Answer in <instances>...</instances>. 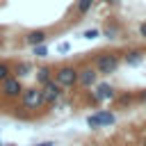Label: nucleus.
<instances>
[{"label":"nucleus","mask_w":146,"mask_h":146,"mask_svg":"<svg viewBox=\"0 0 146 146\" xmlns=\"http://www.w3.org/2000/svg\"><path fill=\"white\" fill-rule=\"evenodd\" d=\"M119 64H121V55L119 52H103V55H98L96 57V73H103V75H110V73H114L116 68H119Z\"/></svg>","instance_id":"obj_1"},{"label":"nucleus","mask_w":146,"mask_h":146,"mask_svg":"<svg viewBox=\"0 0 146 146\" xmlns=\"http://www.w3.org/2000/svg\"><path fill=\"white\" fill-rule=\"evenodd\" d=\"M114 123H116V116H114V112H110V110H98V112H94V114L87 116V125H89L91 130L110 128V125H114Z\"/></svg>","instance_id":"obj_2"},{"label":"nucleus","mask_w":146,"mask_h":146,"mask_svg":"<svg viewBox=\"0 0 146 146\" xmlns=\"http://www.w3.org/2000/svg\"><path fill=\"white\" fill-rule=\"evenodd\" d=\"M21 103H23L25 110H41V107H43L41 89H36V87L25 89V87H23V91H21Z\"/></svg>","instance_id":"obj_3"},{"label":"nucleus","mask_w":146,"mask_h":146,"mask_svg":"<svg viewBox=\"0 0 146 146\" xmlns=\"http://www.w3.org/2000/svg\"><path fill=\"white\" fill-rule=\"evenodd\" d=\"M55 82H57L62 89L75 87V84H78V68H73V66H59V68L55 71Z\"/></svg>","instance_id":"obj_4"},{"label":"nucleus","mask_w":146,"mask_h":146,"mask_svg":"<svg viewBox=\"0 0 146 146\" xmlns=\"http://www.w3.org/2000/svg\"><path fill=\"white\" fill-rule=\"evenodd\" d=\"M21 91H23V82H21V78H5L2 82H0V94L5 96V98H18L21 96Z\"/></svg>","instance_id":"obj_5"},{"label":"nucleus","mask_w":146,"mask_h":146,"mask_svg":"<svg viewBox=\"0 0 146 146\" xmlns=\"http://www.w3.org/2000/svg\"><path fill=\"white\" fill-rule=\"evenodd\" d=\"M41 96H43V105H52V103H57L62 98V87L55 80H50V82H46L41 87Z\"/></svg>","instance_id":"obj_6"},{"label":"nucleus","mask_w":146,"mask_h":146,"mask_svg":"<svg viewBox=\"0 0 146 146\" xmlns=\"http://www.w3.org/2000/svg\"><path fill=\"white\" fill-rule=\"evenodd\" d=\"M96 80H98V73H96L94 66H84V68L78 71V84H82V87H94Z\"/></svg>","instance_id":"obj_7"},{"label":"nucleus","mask_w":146,"mask_h":146,"mask_svg":"<svg viewBox=\"0 0 146 146\" xmlns=\"http://www.w3.org/2000/svg\"><path fill=\"white\" fill-rule=\"evenodd\" d=\"M94 87H96V91H94V100H98V103H103V100H112V98L116 96L114 87H110L107 82H100V84H94Z\"/></svg>","instance_id":"obj_8"},{"label":"nucleus","mask_w":146,"mask_h":146,"mask_svg":"<svg viewBox=\"0 0 146 146\" xmlns=\"http://www.w3.org/2000/svg\"><path fill=\"white\" fill-rule=\"evenodd\" d=\"M46 39H48V32H46V30H32V32L25 34V43H27V46H39V43H43Z\"/></svg>","instance_id":"obj_9"},{"label":"nucleus","mask_w":146,"mask_h":146,"mask_svg":"<svg viewBox=\"0 0 146 146\" xmlns=\"http://www.w3.org/2000/svg\"><path fill=\"white\" fill-rule=\"evenodd\" d=\"M50 75H52V68H48V66H41V68H36V82H39L41 87H43L46 82H50V80H52Z\"/></svg>","instance_id":"obj_10"},{"label":"nucleus","mask_w":146,"mask_h":146,"mask_svg":"<svg viewBox=\"0 0 146 146\" xmlns=\"http://www.w3.org/2000/svg\"><path fill=\"white\" fill-rule=\"evenodd\" d=\"M141 59H144V52L141 50H130L125 55V64L128 66H137V64H141Z\"/></svg>","instance_id":"obj_11"},{"label":"nucleus","mask_w":146,"mask_h":146,"mask_svg":"<svg viewBox=\"0 0 146 146\" xmlns=\"http://www.w3.org/2000/svg\"><path fill=\"white\" fill-rule=\"evenodd\" d=\"M91 7H94V0H78V5H75L78 14H87Z\"/></svg>","instance_id":"obj_12"},{"label":"nucleus","mask_w":146,"mask_h":146,"mask_svg":"<svg viewBox=\"0 0 146 146\" xmlns=\"http://www.w3.org/2000/svg\"><path fill=\"white\" fill-rule=\"evenodd\" d=\"M16 73H18L16 78H23V75H27V73H30V64H25V62H21V64L16 66Z\"/></svg>","instance_id":"obj_13"},{"label":"nucleus","mask_w":146,"mask_h":146,"mask_svg":"<svg viewBox=\"0 0 146 146\" xmlns=\"http://www.w3.org/2000/svg\"><path fill=\"white\" fill-rule=\"evenodd\" d=\"M32 48H34V55H36V57H46V55H48V50H46V46H43V43L32 46Z\"/></svg>","instance_id":"obj_14"},{"label":"nucleus","mask_w":146,"mask_h":146,"mask_svg":"<svg viewBox=\"0 0 146 146\" xmlns=\"http://www.w3.org/2000/svg\"><path fill=\"white\" fill-rule=\"evenodd\" d=\"M5 78H9V66H7V64H2V62H0V82H2V80H5Z\"/></svg>","instance_id":"obj_15"},{"label":"nucleus","mask_w":146,"mask_h":146,"mask_svg":"<svg viewBox=\"0 0 146 146\" xmlns=\"http://www.w3.org/2000/svg\"><path fill=\"white\" fill-rule=\"evenodd\" d=\"M116 32H119V27H116V25H112V27H107V30H105V36H107V39H114V34H116Z\"/></svg>","instance_id":"obj_16"},{"label":"nucleus","mask_w":146,"mask_h":146,"mask_svg":"<svg viewBox=\"0 0 146 146\" xmlns=\"http://www.w3.org/2000/svg\"><path fill=\"white\" fill-rule=\"evenodd\" d=\"M98 34H100V32H98V30H87V32H84V34H82V36H84V39H96V36H98Z\"/></svg>","instance_id":"obj_17"},{"label":"nucleus","mask_w":146,"mask_h":146,"mask_svg":"<svg viewBox=\"0 0 146 146\" xmlns=\"http://www.w3.org/2000/svg\"><path fill=\"white\" fill-rule=\"evenodd\" d=\"M68 48H71V46H68V43H66V41H64V43H59V46H57V50H59V52H68Z\"/></svg>","instance_id":"obj_18"},{"label":"nucleus","mask_w":146,"mask_h":146,"mask_svg":"<svg viewBox=\"0 0 146 146\" xmlns=\"http://www.w3.org/2000/svg\"><path fill=\"white\" fill-rule=\"evenodd\" d=\"M139 36H141V39H146V23H141V25H139Z\"/></svg>","instance_id":"obj_19"},{"label":"nucleus","mask_w":146,"mask_h":146,"mask_svg":"<svg viewBox=\"0 0 146 146\" xmlns=\"http://www.w3.org/2000/svg\"><path fill=\"white\" fill-rule=\"evenodd\" d=\"M34 146H55V141H41V144H34Z\"/></svg>","instance_id":"obj_20"},{"label":"nucleus","mask_w":146,"mask_h":146,"mask_svg":"<svg viewBox=\"0 0 146 146\" xmlns=\"http://www.w3.org/2000/svg\"><path fill=\"white\" fill-rule=\"evenodd\" d=\"M0 146H16V144H0Z\"/></svg>","instance_id":"obj_21"},{"label":"nucleus","mask_w":146,"mask_h":146,"mask_svg":"<svg viewBox=\"0 0 146 146\" xmlns=\"http://www.w3.org/2000/svg\"><path fill=\"white\" fill-rule=\"evenodd\" d=\"M141 146H146V137H144V141H141Z\"/></svg>","instance_id":"obj_22"}]
</instances>
